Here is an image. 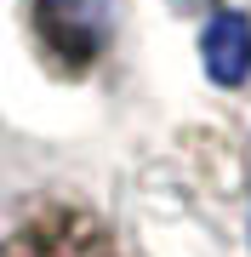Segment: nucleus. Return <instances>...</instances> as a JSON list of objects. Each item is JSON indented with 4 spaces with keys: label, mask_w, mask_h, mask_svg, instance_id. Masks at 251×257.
Masks as SVG:
<instances>
[{
    "label": "nucleus",
    "mask_w": 251,
    "mask_h": 257,
    "mask_svg": "<svg viewBox=\"0 0 251 257\" xmlns=\"http://www.w3.org/2000/svg\"><path fill=\"white\" fill-rule=\"evenodd\" d=\"M0 257H126V246L92 206L35 200L0 234Z\"/></svg>",
    "instance_id": "obj_1"
},
{
    "label": "nucleus",
    "mask_w": 251,
    "mask_h": 257,
    "mask_svg": "<svg viewBox=\"0 0 251 257\" xmlns=\"http://www.w3.org/2000/svg\"><path fill=\"white\" fill-rule=\"evenodd\" d=\"M200 52H205V69H211V80H217V86H240V80H245V69H251V23L240 18V12H223V18H211V23H205Z\"/></svg>",
    "instance_id": "obj_2"
}]
</instances>
